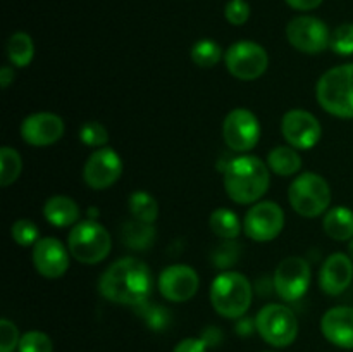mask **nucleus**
Segmentation results:
<instances>
[{
	"label": "nucleus",
	"mask_w": 353,
	"mask_h": 352,
	"mask_svg": "<svg viewBox=\"0 0 353 352\" xmlns=\"http://www.w3.org/2000/svg\"><path fill=\"white\" fill-rule=\"evenodd\" d=\"M159 292L169 302H188L200 289L199 273L188 264H171L159 275Z\"/></svg>",
	"instance_id": "15"
},
{
	"label": "nucleus",
	"mask_w": 353,
	"mask_h": 352,
	"mask_svg": "<svg viewBox=\"0 0 353 352\" xmlns=\"http://www.w3.org/2000/svg\"><path fill=\"white\" fill-rule=\"evenodd\" d=\"M21 335L16 324L7 317L0 320V352H14L19 347Z\"/></svg>",
	"instance_id": "35"
},
{
	"label": "nucleus",
	"mask_w": 353,
	"mask_h": 352,
	"mask_svg": "<svg viewBox=\"0 0 353 352\" xmlns=\"http://www.w3.org/2000/svg\"><path fill=\"white\" fill-rule=\"evenodd\" d=\"M254 299L250 280L238 271H223L210 285V304L219 316L240 320L248 313Z\"/></svg>",
	"instance_id": "3"
},
{
	"label": "nucleus",
	"mask_w": 353,
	"mask_h": 352,
	"mask_svg": "<svg viewBox=\"0 0 353 352\" xmlns=\"http://www.w3.org/2000/svg\"><path fill=\"white\" fill-rule=\"evenodd\" d=\"M316 99L331 116L353 119V62L327 69L316 85Z\"/></svg>",
	"instance_id": "4"
},
{
	"label": "nucleus",
	"mask_w": 353,
	"mask_h": 352,
	"mask_svg": "<svg viewBox=\"0 0 353 352\" xmlns=\"http://www.w3.org/2000/svg\"><path fill=\"white\" fill-rule=\"evenodd\" d=\"M268 166L271 173L283 176H295L302 169V157L292 145H278L268 154Z\"/></svg>",
	"instance_id": "23"
},
{
	"label": "nucleus",
	"mask_w": 353,
	"mask_h": 352,
	"mask_svg": "<svg viewBox=\"0 0 353 352\" xmlns=\"http://www.w3.org/2000/svg\"><path fill=\"white\" fill-rule=\"evenodd\" d=\"M330 48L336 55H353V23H343L331 31Z\"/></svg>",
	"instance_id": "33"
},
{
	"label": "nucleus",
	"mask_w": 353,
	"mask_h": 352,
	"mask_svg": "<svg viewBox=\"0 0 353 352\" xmlns=\"http://www.w3.org/2000/svg\"><path fill=\"white\" fill-rule=\"evenodd\" d=\"M31 248V259L38 275L48 280H57L68 273L71 252L59 238L41 237Z\"/></svg>",
	"instance_id": "16"
},
{
	"label": "nucleus",
	"mask_w": 353,
	"mask_h": 352,
	"mask_svg": "<svg viewBox=\"0 0 353 352\" xmlns=\"http://www.w3.org/2000/svg\"><path fill=\"white\" fill-rule=\"evenodd\" d=\"M352 282L353 259L345 252H334L321 266L319 286L326 295H341L352 285Z\"/></svg>",
	"instance_id": "18"
},
{
	"label": "nucleus",
	"mask_w": 353,
	"mask_h": 352,
	"mask_svg": "<svg viewBox=\"0 0 353 352\" xmlns=\"http://www.w3.org/2000/svg\"><path fill=\"white\" fill-rule=\"evenodd\" d=\"M209 228L221 240H236L243 231V223L234 211L228 209V207H219L210 214Z\"/></svg>",
	"instance_id": "24"
},
{
	"label": "nucleus",
	"mask_w": 353,
	"mask_h": 352,
	"mask_svg": "<svg viewBox=\"0 0 353 352\" xmlns=\"http://www.w3.org/2000/svg\"><path fill=\"white\" fill-rule=\"evenodd\" d=\"M288 200L299 216L312 219L323 216L331 209L333 192L324 176L312 171H303L295 176L290 185Z\"/></svg>",
	"instance_id": "5"
},
{
	"label": "nucleus",
	"mask_w": 353,
	"mask_h": 352,
	"mask_svg": "<svg viewBox=\"0 0 353 352\" xmlns=\"http://www.w3.org/2000/svg\"><path fill=\"white\" fill-rule=\"evenodd\" d=\"M10 237L19 247H33L41 238L37 223L28 217H19L17 221H14L10 226Z\"/></svg>",
	"instance_id": "31"
},
{
	"label": "nucleus",
	"mask_w": 353,
	"mask_h": 352,
	"mask_svg": "<svg viewBox=\"0 0 353 352\" xmlns=\"http://www.w3.org/2000/svg\"><path fill=\"white\" fill-rule=\"evenodd\" d=\"M281 133L286 144L296 150H310L319 144L323 137V126L309 110L292 109L283 116Z\"/></svg>",
	"instance_id": "14"
},
{
	"label": "nucleus",
	"mask_w": 353,
	"mask_h": 352,
	"mask_svg": "<svg viewBox=\"0 0 353 352\" xmlns=\"http://www.w3.org/2000/svg\"><path fill=\"white\" fill-rule=\"evenodd\" d=\"M348 255L353 259V238L350 240V244H348Z\"/></svg>",
	"instance_id": "42"
},
{
	"label": "nucleus",
	"mask_w": 353,
	"mask_h": 352,
	"mask_svg": "<svg viewBox=\"0 0 353 352\" xmlns=\"http://www.w3.org/2000/svg\"><path fill=\"white\" fill-rule=\"evenodd\" d=\"M323 228L330 238L347 242L353 238V211L345 206L331 207L323 219Z\"/></svg>",
	"instance_id": "22"
},
{
	"label": "nucleus",
	"mask_w": 353,
	"mask_h": 352,
	"mask_svg": "<svg viewBox=\"0 0 353 352\" xmlns=\"http://www.w3.org/2000/svg\"><path fill=\"white\" fill-rule=\"evenodd\" d=\"M312 282V269L307 259L288 255L276 268L272 276V289L285 302H296L309 290Z\"/></svg>",
	"instance_id": "9"
},
{
	"label": "nucleus",
	"mask_w": 353,
	"mask_h": 352,
	"mask_svg": "<svg viewBox=\"0 0 353 352\" xmlns=\"http://www.w3.org/2000/svg\"><path fill=\"white\" fill-rule=\"evenodd\" d=\"M321 331L330 344L353 349V307L334 306L321 317Z\"/></svg>",
	"instance_id": "19"
},
{
	"label": "nucleus",
	"mask_w": 353,
	"mask_h": 352,
	"mask_svg": "<svg viewBox=\"0 0 353 352\" xmlns=\"http://www.w3.org/2000/svg\"><path fill=\"white\" fill-rule=\"evenodd\" d=\"M203 342L207 344V347H210V345H217L221 342V338H223V333H221L219 330H217L216 326H209L205 331H203L202 337Z\"/></svg>",
	"instance_id": "40"
},
{
	"label": "nucleus",
	"mask_w": 353,
	"mask_h": 352,
	"mask_svg": "<svg viewBox=\"0 0 353 352\" xmlns=\"http://www.w3.org/2000/svg\"><path fill=\"white\" fill-rule=\"evenodd\" d=\"M292 9L295 10H314L323 3V0H285Z\"/></svg>",
	"instance_id": "38"
},
{
	"label": "nucleus",
	"mask_w": 353,
	"mask_h": 352,
	"mask_svg": "<svg viewBox=\"0 0 353 352\" xmlns=\"http://www.w3.org/2000/svg\"><path fill=\"white\" fill-rule=\"evenodd\" d=\"M14 78H16L14 66H2V69H0V86L7 90L14 83Z\"/></svg>",
	"instance_id": "39"
},
{
	"label": "nucleus",
	"mask_w": 353,
	"mask_h": 352,
	"mask_svg": "<svg viewBox=\"0 0 353 352\" xmlns=\"http://www.w3.org/2000/svg\"><path fill=\"white\" fill-rule=\"evenodd\" d=\"M286 40L302 54L316 55L330 48L331 31L319 17L299 16L286 24Z\"/></svg>",
	"instance_id": "12"
},
{
	"label": "nucleus",
	"mask_w": 353,
	"mask_h": 352,
	"mask_svg": "<svg viewBox=\"0 0 353 352\" xmlns=\"http://www.w3.org/2000/svg\"><path fill=\"white\" fill-rule=\"evenodd\" d=\"M223 183L234 204L248 206L262 200L271 185V169L257 155L241 154L230 159L223 169Z\"/></svg>",
	"instance_id": "2"
},
{
	"label": "nucleus",
	"mask_w": 353,
	"mask_h": 352,
	"mask_svg": "<svg viewBox=\"0 0 353 352\" xmlns=\"http://www.w3.org/2000/svg\"><path fill=\"white\" fill-rule=\"evenodd\" d=\"M224 17L233 26H243L250 17V6L245 0H230L224 7Z\"/></svg>",
	"instance_id": "36"
},
{
	"label": "nucleus",
	"mask_w": 353,
	"mask_h": 352,
	"mask_svg": "<svg viewBox=\"0 0 353 352\" xmlns=\"http://www.w3.org/2000/svg\"><path fill=\"white\" fill-rule=\"evenodd\" d=\"M155 226L152 223H143L134 217L128 219L121 226V242L131 251H147L155 242Z\"/></svg>",
	"instance_id": "21"
},
{
	"label": "nucleus",
	"mask_w": 353,
	"mask_h": 352,
	"mask_svg": "<svg viewBox=\"0 0 353 352\" xmlns=\"http://www.w3.org/2000/svg\"><path fill=\"white\" fill-rule=\"evenodd\" d=\"M23 171V159L16 148L3 145L0 148V185L10 186L17 182Z\"/></svg>",
	"instance_id": "28"
},
{
	"label": "nucleus",
	"mask_w": 353,
	"mask_h": 352,
	"mask_svg": "<svg viewBox=\"0 0 353 352\" xmlns=\"http://www.w3.org/2000/svg\"><path fill=\"white\" fill-rule=\"evenodd\" d=\"M110 140L109 130L100 121H86L79 128V141L86 147L102 148L107 147Z\"/></svg>",
	"instance_id": "30"
},
{
	"label": "nucleus",
	"mask_w": 353,
	"mask_h": 352,
	"mask_svg": "<svg viewBox=\"0 0 353 352\" xmlns=\"http://www.w3.org/2000/svg\"><path fill=\"white\" fill-rule=\"evenodd\" d=\"M236 331L241 337H247V335H252L254 331H257V328H255V320H247L245 316L240 317L236 324Z\"/></svg>",
	"instance_id": "41"
},
{
	"label": "nucleus",
	"mask_w": 353,
	"mask_h": 352,
	"mask_svg": "<svg viewBox=\"0 0 353 352\" xmlns=\"http://www.w3.org/2000/svg\"><path fill=\"white\" fill-rule=\"evenodd\" d=\"M240 255L241 245L236 240H223L210 252V262H212L214 268L230 271V268H233L238 262Z\"/></svg>",
	"instance_id": "29"
},
{
	"label": "nucleus",
	"mask_w": 353,
	"mask_h": 352,
	"mask_svg": "<svg viewBox=\"0 0 353 352\" xmlns=\"http://www.w3.org/2000/svg\"><path fill=\"white\" fill-rule=\"evenodd\" d=\"M43 217L48 224L55 228H69L79 223L81 217V209L76 204L74 199L68 195H54L47 199L43 204Z\"/></svg>",
	"instance_id": "20"
},
{
	"label": "nucleus",
	"mask_w": 353,
	"mask_h": 352,
	"mask_svg": "<svg viewBox=\"0 0 353 352\" xmlns=\"http://www.w3.org/2000/svg\"><path fill=\"white\" fill-rule=\"evenodd\" d=\"M140 316L143 317L147 326L154 331H162L169 326L171 323V313L165 307L159 306V304H143V306L137 307Z\"/></svg>",
	"instance_id": "32"
},
{
	"label": "nucleus",
	"mask_w": 353,
	"mask_h": 352,
	"mask_svg": "<svg viewBox=\"0 0 353 352\" xmlns=\"http://www.w3.org/2000/svg\"><path fill=\"white\" fill-rule=\"evenodd\" d=\"M228 72L240 81H255L269 68V55L262 45L252 40H240L224 52Z\"/></svg>",
	"instance_id": "8"
},
{
	"label": "nucleus",
	"mask_w": 353,
	"mask_h": 352,
	"mask_svg": "<svg viewBox=\"0 0 353 352\" xmlns=\"http://www.w3.org/2000/svg\"><path fill=\"white\" fill-rule=\"evenodd\" d=\"M34 43L24 31H16L7 40V59L14 68H28L33 62Z\"/></svg>",
	"instance_id": "25"
},
{
	"label": "nucleus",
	"mask_w": 353,
	"mask_h": 352,
	"mask_svg": "<svg viewBox=\"0 0 353 352\" xmlns=\"http://www.w3.org/2000/svg\"><path fill=\"white\" fill-rule=\"evenodd\" d=\"M65 124L61 116L54 113L30 114L21 123V138L31 147H48L64 137Z\"/></svg>",
	"instance_id": "17"
},
{
	"label": "nucleus",
	"mask_w": 353,
	"mask_h": 352,
	"mask_svg": "<svg viewBox=\"0 0 353 352\" xmlns=\"http://www.w3.org/2000/svg\"><path fill=\"white\" fill-rule=\"evenodd\" d=\"M124 164L114 148H95L83 166V179L93 190L110 188L123 176Z\"/></svg>",
	"instance_id": "13"
},
{
	"label": "nucleus",
	"mask_w": 353,
	"mask_h": 352,
	"mask_svg": "<svg viewBox=\"0 0 353 352\" xmlns=\"http://www.w3.org/2000/svg\"><path fill=\"white\" fill-rule=\"evenodd\" d=\"M99 292L112 304L140 307L154 292V275L140 259L121 257L100 275Z\"/></svg>",
	"instance_id": "1"
},
{
	"label": "nucleus",
	"mask_w": 353,
	"mask_h": 352,
	"mask_svg": "<svg viewBox=\"0 0 353 352\" xmlns=\"http://www.w3.org/2000/svg\"><path fill=\"white\" fill-rule=\"evenodd\" d=\"M128 209H130L131 217L143 223L154 224L159 217V204L152 193L145 190H137L128 199Z\"/></svg>",
	"instance_id": "26"
},
{
	"label": "nucleus",
	"mask_w": 353,
	"mask_h": 352,
	"mask_svg": "<svg viewBox=\"0 0 353 352\" xmlns=\"http://www.w3.org/2000/svg\"><path fill=\"white\" fill-rule=\"evenodd\" d=\"M172 352H207V344L202 338H185L176 345Z\"/></svg>",
	"instance_id": "37"
},
{
	"label": "nucleus",
	"mask_w": 353,
	"mask_h": 352,
	"mask_svg": "<svg viewBox=\"0 0 353 352\" xmlns=\"http://www.w3.org/2000/svg\"><path fill=\"white\" fill-rule=\"evenodd\" d=\"M19 352H54V342L47 333L40 330H31L21 335Z\"/></svg>",
	"instance_id": "34"
},
{
	"label": "nucleus",
	"mask_w": 353,
	"mask_h": 352,
	"mask_svg": "<svg viewBox=\"0 0 353 352\" xmlns=\"http://www.w3.org/2000/svg\"><path fill=\"white\" fill-rule=\"evenodd\" d=\"M262 126L259 117L245 107L230 110L223 121L224 144L238 154H247L257 147L261 140Z\"/></svg>",
	"instance_id": "11"
},
{
	"label": "nucleus",
	"mask_w": 353,
	"mask_h": 352,
	"mask_svg": "<svg viewBox=\"0 0 353 352\" xmlns=\"http://www.w3.org/2000/svg\"><path fill=\"white\" fill-rule=\"evenodd\" d=\"M285 228V211L278 202L259 200L248 207L243 217V231L254 242H272Z\"/></svg>",
	"instance_id": "10"
},
{
	"label": "nucleus",
	"mask_w": 353,
	"mask_h": 352,
	"mask_svg": "<svg viewBox=\"0 0 353 352\" xmlns=\"http://www.w3.org/2000/svg\"><path fill=\"white\" fill-rule=\"evenodd\" d=\"M255 328L262 340L271 347H288L299 335V320L285 304H265L255 316Z\"/></svg>",
	"instance_id": "7"
},
{
	"label": "nucleus",
	"mask_w": 353,
	"mask_h": 352,
	"mask_svg": "<svg viewBox=\"0 0 353 352\" xmlns=\"http://www.w3.org/2000/svg\"><path fill=\"white\" fill-rule=\"evenodd\" d=\"M190 57H192L193 64L199 68L210 69L219 64L221 59H224V50L217 41L210 40V38H202L193 43Z\"/></svg>",
	"instance_id": "27"
},
{
	"label": "nucleus",
	"mask_w": 353,
	"mask_h": 352,
	"mask_svg": "<svg viewBox=\"0 0 353 352\" xmlns=\"http://www.w3.org/2000/svg\"><path fill=\"white\" fill-rule=\"evenodd\" d=\"M71 257L83 264H99L112 251V238L107 228L97 219H83L71 228L68 235Z\"/></svg>",
	"instance_id": "6"
}]
</instances>
